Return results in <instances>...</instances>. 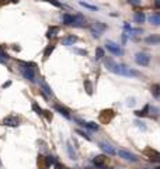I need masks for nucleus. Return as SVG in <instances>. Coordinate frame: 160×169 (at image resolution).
I'll return each mask as SVG.
<instances>
[{
	"label": "nucleus",
	"instance_id": "obj_1",
	"mask_svg": "<svg viewBox=\"0 0 160 169\" xmlns=\"http://www.w3.org/2000/svg\"><path fill=\"white\" fill-rule=\"evenodd\" d=\"M34 68H35V65H32V64H21L20 65L21 75L30 82H37V76H35V69Z\"/></svg>",
	"mask_w": 160,
	"mask_h": 169
},
{
	"label": "nucleus",
	"instance_id": "obj_2",
	"mask_svg": "<svg viewBox=\"0 0 160 169\" xmlns=\"http://www.w3.org/2000/svg\"><path fill=\"white\" fill-rule=\"evenodd\" d=\"M104 65H105V68L110 70V72H112V73H115V75H118L119 73V64H117L112 58H110V56H105L104 58Z\"/></svg>",
	"mask_w": 160,
	"mask_h": 169
},
{
	"label": "nucleus",
	"instance_id": "obj_3",
	"mask_svg": "<svg viewBox=\"0 0 160 169\" xmlns=\"http://www.w3.org/2000/svg\"><path fill=\"white\" fill-rule=\"evenodd\" d=\"M135 62L141 66H147L150 64V55L146 52H138L135 55Z\"/></svg>",
	"mask_w": 160,
	"mask_h": 169
},
{
	"label": "nucleus",
	"instance_id": "obj_4",
	"mask_svg": "<svg viewBox=\"0 0 160 169\" xmlns=\"http://www.w3.org/2000/svg\"><path fill=\"white\" fill-rule=\"evenodd\" d=\"M121 76H127V78H136V76H141V73L138 70H133L131 68L125 66V65H119V73Z\"/></svg>",
	"mask_w": 160,
	"mask_h": 169
},
{
	"label": "nucleus",
	"instance_id": "obj_5",
	"mask_svg": "<svg viewBox=\"0 0 160 169\" xmlns=\"http://www.w3.org/2000/svg\"><path fill=\"white\" fill-rule=\"evenodd\" d=\"M105 48L110 51L111 54H114V55H119V56L124 55V50H122L118 44H115L114 41H110V40H108V41L105 42Z\"/></svg>",
	"mask_w": 160,
	"mask_h": 169
},
{
	"label": "nucleus",
	"instance_id": "obj_6",
	"mask_svg": "<svg viewBox=\"0 0 160 169\" xmlns=\"http://www.w3.org/2000/svg\"><path fill=\"white\" fill-rule=\"evenodd\" d=\"M117 154H118V156H121V158L125 159V161H129V162H138V156H136L135 154H132V152L125 151V150H119V151H117Z\"/></svg>",
	"mask_w": 160,
	"mask_h": 169
},
{
	"label": "nucleus",
	"instance_id": "obj_7",
	"mask_svg": "<svg viewBox=\"0 0 160 169\" xmlns=\"http://www.w3.org/2000/svg\"><path fill=\"white\" fill-rule=\"evenodd\" d=\"M115 116V113L112 111V110H103L101 113H100V120H101V123H104V124H108L110 121H111L112 118Z\"/></svg>",
	"mask_w": 160,
	"mask_h": 169
},
{
	"label": "nucleus",
	"instance_id": "obj_8",
	"mask_svg": "<svg viewBox=\"0 0 160 169\" xmlns=\"http://www.w3.org/2000/svg\"><path fill=\"white\" fill-rule=\"evenodd\" d=\"M3 125H7V127H18L20 125V118L16 116H7V117L3 118Z\"/></svg>",
	"mask_w": 160,
	"mask_h": 169
},
{
	"label": "nucleus",
	"instance_id": "obj_9",
	"mask_svg": "<svg viewBox=\"0 0 160 169\" xmlns=\"http://www.w3.org/2000/svg\"><path fill=\"white\" fill-rule=\"evenodd\" d=\"M98 147L105 152V154H108V155H117V150L112 147L111 144H108V142H105V141L98 142Z\"/></svg>",
	"mask_w": 160,
	"mask_h": 169
},
{
	"label": "nucleus",
	"instance_id": "obj_10",
	"mask_svg": "<svg viewBox=\"0 0 160 169\" xmlns=\"http://www.w3.org/2000/svg\"><path fill=\"white\" fill-rule=\"evenodd\" d=\"M70 25L72 27H76V28L86 27V18L81 16V14H76V16H73V21H72Z\"/></svg>",
	"mask_w": 160,
	"mask_h": 169
},
{
	"label": "nucleus",
	"instance_id": "obj_11",
	"mask_svg": "<svg viewBox=\"0 0 160 169\" xmlns=\"http://www.w3.org/2000/svg\"><path fill=\"white\" fill-rule=\"evenodd\" d=\"M53 109H55V110H56L61 116H63L65 118H67V120H70V118H72V116H70V111H69L66 107H63V106H61V104H55V106H53Z\"/></svg>",
	"mask_w": 160,
	"mask_h": 169
},
{
	"label": "nucleus",
	"instance_id": "obj_12",
	"mask_svg": "<svg viewBox=\"0 0 160 169\" xmlns=\"http://www.w3.org/2000/svg\"><path fill=\"white\" fill-rule=\"evenodd\" d=\"M38 82H39V86H41V89L44 90V96H45V95H47V96H49V97H51V96H53V92H52L51 86H49V84L47 83V82H45L44 79H39Z\"/></svg>",
	"mask_w": 160,
	"mask_h": 169
},
{
	"label": "nucleus",
	"instance_id": "obj_13",
	"mask_svg": "<svg viewBox=\"0 0 160 169\" xmlns=\"http://www.w3.org/2000/svg\"><path fill=\"white\" fill-rule=\"evenodd\" d=\"M77 37L76 35H67V37H65L62 38V44H63L65 47H72L73 44H76L77 42Z\"/></svg>",
	"mask_w": 160,
	"mask_h": 169
},
{
	"label": "nucleus",
	"instance_id": "obj_14",
	"mask_svg": "<svg viewBox=\"0 0 160 169\" xmlns=\"http://www.w3.org/2000/svg\"><path fill=\"white\" fill-rule=\"evenodd\" d=\"M146 44H152V45H157L160 44V35H149L145 38Z\"/></svg>",
	"mask_w": 160,
	"mask_h": 169
},
{
	"label": "nucleus",
	"instance_id": "obj_15",
	"mask_svg": "<svg viewBox=\"0 0 160 169\" xmlns=\"http://www.w3.org/2000/svg\"><path fill=\"white\" fill-rule=\"evenodd\" d=\"M149 23L152 24V25H160V14L159 13H153V14H150L149 16Z\"/></svg>",
	"mask_w": 160,
	"mask_h": 169
},
{
	"label": "nucleus",
	"instance_id": "obj_16",
	"mask_svg": "<svg viewBox=\"0 0 160 169\" xmlns=\"http://www.w3.org/2000/svg\"><path fill=\"white\" fill-rule=\"evenodd\" d=\"M104 162H105V156L104 155H97V156H94V159H93V164L96 165L97 168H103Z\"/></svg>",
	"mask_w": 160,
	"mask_h": 169
},
{
	"label": "nucleus",
	"instance_id": "obj_17",
	"mask_svg": "<svg viewBox=\"0 0 160 169\" xmlns=\"http://www.w3.org/2000/svg\"><path fill=\"white\" fill-rule=\"evenodd\" d=\"M149 110H150V106H149V104H146L142 110H136V111H135V114H136L138 117H145V116H147V114H149Z\"/></svg>",
	"mask_w": 160,
	"mask_h": 169
},
{
	"label": "nucleus",
	"instance_id": "obj_18",
	"mask_svg": "<svg viewBox=\"0 0 160 169\" xmlns=\"http://www.w3.org/2000/svg\"><path fill=\"white\" fill-rule=\"evenodd\" d=\"M67 147H66V150H67V154H69V156H70V159H77V155H76V152H75V150H73V147H72V144L67 141V144H66Z\"/></svg>",
	"mask_w": 160,
	"mask_h": 169
},
{
	"label": "nucleus",
	"instance_id": "obj_19",
	"mask_svg": "<svg viewBox=\"0 0 160 169\" xmlns=\"http://www.w3.org/2000/svg\"><path fill=\"white\" fill-rule=\"evenodd\" d=\"M145 14L142 11H138V13H135V16H133V20H135V23H138V24H142L145 23Z\"/></svg>",
	"mask_w": 160,
	"mask_h": 169
},
{
	"label": "nucleus",
	"instance_id": "obj_20",
	"mask_svg": "<svg viewBox=\"0 0 160 169\" xmlns=\"http://www.w3.org/2000/svg\"><path fill=\"white\" fill-rule=\"evenodd\" d=\"M93 28L97 30V31H100V33H103V31H105L107 30V25L105 24H103V23H100V21H96L94 23V25H93Z\"/></svg>",
	"mask_w": 160,
	"mask_h": 169
},
{
	"label": "nucleus",
	"instance_id": "obj_21",
	"mask_svg": "<svg viewBox=\"0 0 160 169\" xmlns=\"http://www.w3.org/2000/svg\"><path fill=\"white\" fill-rule=\"evenodd\" d=\"M58 31H59V28H58V27H49V30L47 31V38H49V40H51V38H53V37L56 35V33H58Z\"/></svg>",
	"mask_w": 160,
	"mask_h": 169
},
{
	"label": "nucleus",
	"instance_id": "obj_22",
	"mask_svg": "<svg viewBox=\"0 0 160 169\" xmlns=\"http://www.w3.org/2000/svg\"><path fill=\"white\" fill-rule=\"evenodd\" d=\"M62 20H63V24H66V25H70V24H72V21H73V16H72V14L65 13L63 16H62Z\"/></svg>",
	"mask_w": 160,
	"mask_h": 169
},
{
	"label": "nucleus",
	"instance_id": "obj_23",
	"mask_svg": "<svg viewBox=\"0 0 160 169\" xmlns=\"http://www.w3.org/2000/svg\"><path fill=\"white\" fill-rule=\"evenodd\" d=\"M150 92H152V95H153L155 97H159L160 96V84H153V86L150 87Z\"/></svg>",
	"mask_w": 160,
	"mask_h": 169
},
{
	"label": "nucleus",
	"instance_id": "obj_24",
	"mask_svg": "<svg viewBox=\"0 0 160 169\" xmlns=\"http://www.w3.org/2000/svg\"><path fill=\"white\" fill-rule=\"evenodd\" d=\"M53 50H55V45H48V47L45 48V51H44V59H48L49 55L53 52Z\"/></svg>",
	"mask_w": 160,
	"mask_h": 169
},
{
	"label": "nucleus",
	"instance_id": "obj_25",
	"mask_svg": "<svg viewBox=\"0 0 160 169\" xmlns=\"http://www.w3.org/2000/svg\"><path fill=\"white\" fill-rule=\"evenodd\" d=\"M45 162H47V166H51V165H55L58 161H56V158L55 156H52V155H49L45 158Z\"/></svg>",
	"mask_w": 160,
	"mask_h": 169
},
{
	"label": "nucleus",
	"instance_id": "obj_26",
	"mask_svg": "<svg viewBox=\"0 0 160 169\" xmlns=\"http://www.w3.org/2000/svg\"><path fill=\"white\" fill-rule=\"evenodd\" d=\"M104 56H105V54H104V50H103L101 47L96 48V59H101V58H104Z\"/></svg>",
	"mask_w": 160,
	"mask_h": 169
},
{
	"label": "nucleus",
	"instance_id": "obj_27",
	"mask_svg": "<svg viewBox=\"0 0 160 169\" xmlns=\"http://www.w3.org/2000/svg\"><path fill=\"white\" fill-rule=\"evenodd\" d=\"M32 110H34V111H35L37 114H39V116H42V111H44V110H42V109H41V107L38 106V103H35V101H32Z\"/></svg>",
	"mask_w": 160,
	"mask_h": 169
},
{
	"label": "nucleus",
	"instance_id": "obj_28",
	"mask_svg": "<svg viewBox=\"0 0 160 169\" xmlns=\"http://www.w3.org/2000/svg\"><path fill=\"white\" fill-rule=\"evenodd\" d=\"M84 87H86L87 95H93V86L90 83V80H84Z\"/></svg>",
	"mask_w": 160,
	"mask_h": 169
},
{
	"label": "nucleus",
	"instance_id": "obj_29",
	"mask_svg": "<svg viewBox=\"0 0 160 169\" xmlns=\"http://www.w3.org/2000/svg\"><path fill=\"white\" fill-rule=\"evenodd\" d=\"M80 6H83V7L89 9V10H93V11H97V10H98V7H97V6H91V4L84 3V1H80Z\"/></svg>",
	"mask_w": 160,
	"mask_h": 169
},
{
	"label": "nucleus",
	"instance_id": "obj_30",
	"mask_svg": "<svg viewBox=\"0 0 160 169\" xmlns=\"http://www.w3.org/2000/svg\"><path fill=\"white\" fill-rule=\"evenodd\" d=\"M76 133L80 135V137H83V138H86L87 141H91V137L87 134V133H84V131H81V130H76Z\"/></svg>",
	"mask_w": 160,
	"mask_h": 169
},
{
	"label": "nucleus",
	"instance_id": "obj_31",
	"mask_svg": "<svg viewBox=\"0 0 160 169\" xmlns=\"http://www.w3.org/2000/svg\"><path fill=\"white\" fill-rule=\"evenodd\" d=\"M45 1H48V3H51V4L56 6V7H63V4H62V3H59L58 0H45Z\"/></svg>",
	"mask_w": 160,
	"mask_h": 169
},
{
	"label": "nucleus",
	"instance_id": "obj_32",
	"mask_svg": "<svg viewBox=\"0 0 160 169\" xmlns=\"http://www.w3.org/2000/svg\"><path fill=\"white\" fill-rule=\"evenodd\" d=\"M0 58H1V59H4V61H7V59H10V56H9V55H7V54H6L4 51L1 50V48H0Z\"/></svg>",
	"mask_w": 160,
	"mask_h": 169
},
{
	"label": "nucleus",
	"instance_id": "obj_33",
	"mask_svg": "<svg viewBox=\"0 0 160 169\" xmlns=\"http://www.w3.org/2000/svg\"><path fill=\"white\" fill-rule=\"evenodd\" d=\"M90 31H91V34H93V37H94V38H100V37H101V33H100V31H97V30H94L93 27H91V30H90Z\"/></svg>",
	"mask_w": 160,
	"mask_h": 169
},
{
	"label": "nucleus",
	"instance_id": "obj_34",
	"mask_svg": "<svg viewBox=\"0 0 160 169\" xmlns=\"http://www.w3.org/2000/svg\"><path fill=\"white\" fill-rule=\"evenodd\" d=\"M128 3L132 4V6H139L142 3V0H128Z\"/></svg>",
	"mask_w": 160,
	"mask_h": 169
},
{
	"label": "nucleus",
	"instance_id": "obj_35",
	"mask_svg": "<svg viewBox=\"0 0 160 169\" xmlns=\"http://www.w3.org/2000/svg\"><path fill=\"white\" fill-rule=\"evenodd\" d=\"M73 51H75L76 54H80V55H84V56L87 55V51H84V50H77V48H75Z\"/></svg>",
	"mask_w": 160,
	"mask_h": 169
},
{
	"label": "nucleus",
	"instance_id": "obj_36",
	"mask_svg": "<svg viewBox=\"0 0 160 169\" xmlns=\"http://www.w3.org/2000/svg\"><path fill=\"white\" fill-rule=\"evenodd\" d=\"M136 125H138L141 130H143V131L146 130V125H145V123H142V121H136Z\"/></svg>",
	"mask_w": 160,
	"mask_h": 169
},
{
	"label": "nucleus",
	"instance_id": "obj_37",
	"mask_svg": "<svg viewBox=\"0 0 160 169\" xmlns=\"http://www.w3.org/2000/svg\"><path fill=\"white\" fill-rule=\"evenodd\" d=\"M127 104H128V106H131V107H132V106L135 104V99H133V97H131V99H128V103H127Z\"/></svg>",
	"mask_w": 160,
	"mask_h": 169
},
{
	"label": "nucleus",
	"instance_id": "obj_38",
	"mask_svg": "<svg viewBox=\"0 0 160 169\" xmlns=\"http://www.w3.org/2000/svg\"><path fill=\"white\" fill-rule=\"evenodd\" d=\"M53 166H55V168H56V169H62V168H63V166H62L61 164H58V162H56V164H55Z\"/></svg>",
	"mask_w": 160,
	"mask_h": 169
},
{
	"label": "nucleus",
	"instance_id": "obj_39",
	"mask_svg": "<svg viewBox=\"0 0 160 169\" xmlns=\"http://www.w3.org/2000/svg\"><path fill=\"white\" fill-rule=\"evenodd\" d=\"M155 6H156L157 9H160V0H155Z\"/></svg>",
	"mask_w": 160,
	"mask_h": 169
},
{
	"label": "nucleus",
	"instance_id": "obj_40",
	"mask_svg": "<svg viewBox=\"0 0 160 169\" xmlns=\"http://www.w3.org/2000/svg\"><path fill=\"white\" fill-rule=\"evenodd\" d=\"M10 84H11V82H6V83L3 84V87H9V86H10Z\"/></svg>",
	"mask_w": 160,
	"mask_h": 169
},
{
	"label": "nucleus",
	"instance_id": "obj_41",
	"mask_svg": "<svg viewBox=\"0 0 160 169\" xmlns=\"http://www.w3.org/2000/svg\"><path fill=\"white\" fill-rule=\"evenodd\" d=\"M0 64H3V65H4V64H6V61H4V59H1V58H0Z\"/></svg>",
	"mask_w": 160,
	"mask_h": 169
},
{
	"label": "nucleus",
	"instance_id": "obj_42",
	"mask_svg": "<svg viewBox=\"0 0 160 169\" xmlns=\"http://www.w3.org/2000/svg\"><path fill=\"white\" fill-rule=\"evenodd\" d=\"M0 168H1V161H0Z\"/></svg>",
	"mask_w": 160,
	"mask_h": 169
},
{
	"label": "nucleus",
	"instance_id": "obj_43",
	"mask_svg": "<svg viewBox=\"0 0 160 169\" xmlns=\"http://www.w3.org/2000/svg\"><path fill=\"white\" fill-rule=\"evenodd\" d=\"M101 169H110V168H101Z\"/></svg>",
	"mask_w": 160,
	"mask_h": 169
},
{
	"label": "nucleus",
	"instance_id": "obj_44",
	"mask_svg": "<svg viewBox=\"0 0 160 169\" xmlns=\"http://www.w3.org/2000/svg\"><path fill=\"white\" fill-rule=\"evenodd\" d=\"M157 169H160V166H159V168H157Z\"/></svg>",
	"mask_w": 160,
	"mask_h": 169
},
{
	"label": "nucleus",
	"instance_id": "obj_45",
	"mask_svg": "<svg viewBox=\"0 0 160 169\" xmlns=\"http://www.w3.org/2000/svg\"><path fill=\"white\" fill-rule=\"evenodd\" d=\"M159 97H160V96H159Z\"/></svg>",
	"mask_w": 160,
	"mask_h": 169
}]
</instances>
